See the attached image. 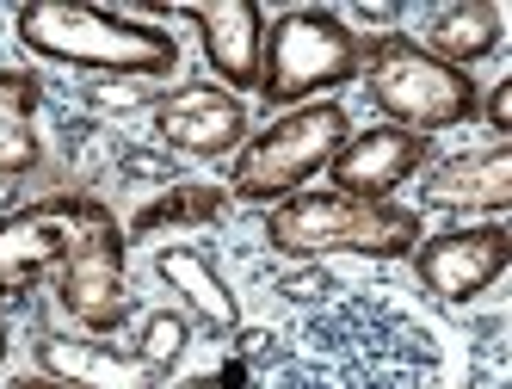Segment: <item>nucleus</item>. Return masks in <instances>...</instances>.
Returning <instances> with one entry per match:
<instances>
[{
	"label": "nucleus",
	"instance_id": "nucleus-1",
	"mask_svg": "<svg viewBox=\"0 0 512 389\" xmlns=\"http://www.w3.org/2000/svg\"><path fill=\"white\" fill-rule=\"evenodd\" d=\"M13 38L44 62L118 81H161L179 68V44L167 38V25L136 19L124 7H87V0H25L13 13Z\"/></svg>",
	"mask_w": 512,
	"mask_h": 389
},
{
	"label": "nucleus",
	"instance_id": "nucleus-2",
	"mask_svg": "<svg viewBox=\"0 0 512 389\" xmlns=\"http://www.w3.org/2000/svg\"><path fill=\"white\" fill-rule=\"evenodd\" d=\"M426 223L420 210L395 198H346V192H297L266 210V247L290 260L321 254H358V260H408L420 247Z\"/></svg>",
	"mask_w": 512,
	"mask_h": 389
},
{
	"label": "nucleus",
	"instance_id": "nucleus-3",
	"mask_svg": "<svg viewBox=\"0 0 512 389\" xmlns=\"http://www.w3.org/2000/svg\"><path fill=\"white\" fill-rule=\"evenodd\" d=\"M364 87H371V105L395 124V130H463L482 112V87L463 68L438 62L432 50H420L408 31H383V38H364Z\"/></svg>",
	"mask_w": 512,
	"mask_h": 389
},
{
	"label": "nucleus",
	"instance_id": "nucleus-4",
	"mask_svg": "<svg viewBox=\"0 0 512 389\" xmlns=\"http://www.w3.org/2000/svg\"><path fill=\"white\" fill-rule=\"evenodd\" d=\"M352 136V118L340 99H315V105H290L284 118H272L260 136H247L229 161V198L241 204H284L297 198L315 173H327V161L340 155V143Z\"/></svg>",
	"mask_w": 512,
	"mask_h": 389
},
{
	"label": "nucleus",
	"instance_id": "nucleus-5",
	"mask_svg": "<svg viewBox=\"0 0 512 389\" xmlns=\"http://www.w3.org/2000/svg\"><path fill=\"white\" fill-rule=\"evenodd\" d=\"M364 68V38L327 7H290L266 25L260 50V93L272 105H315L334 87L358 81Z\"/></svg>",
	"mask_w": 512,
	"mask_h": 389
},
{
	"label": "nucleus",
	"instance_id": "nucleus-6",
	"mask_svg": "<svg viewBox=\"0 0 512 389\" xmlns=\"http://www.w3.org/2000/svg\"><path fill=\"white\" fill-rule=\"evenodd\" d=\"M99 217H105V204L87 192L44 198V204H25L13 217H0V297H25L44 272H56L68 260V247Z\"/></svg>",
	"mask_w": 512,
	"mask_h": 389
},
{
	"label": "nucleus",
	"instance_id": "nucleus-7",
	"mask_svg": "<svg viewBox=\"0 0 512 389\" xmlns=\"http://www.w3.org/2000/svg\"><path fill=\"white\" fill-rule=\"evenodd\" d=\"M124 272H130V235L118 229L112 210H105V217L68 247V260L56 266V303L75 315L87 334H112L130 309Z\"/></svg>",
	"mask_w": 512,
	"mask_h": 389
},
{
	"label": "nucleus",
	"instance_id": "nucleus-8",
	"mask_svg": "<svg viewBox=\"0 0 512 389\" xmlns=\"http://www.w3.org/2000/svg\"><path fill=\"white\" fill-rule=\"evenodd\" d=\"M512 266V235L506 223H463V229H445V235H426L414 247V272L432 297L445 303H469L482 297L488 285H500Z\"/></svg>",
	"mask_w": 512,
	"mask_h": 389
},
{
	"label": "nucleus",
	"instance_id": "nucleus-9",
	"mask_svg": "<svg viewBox=\"0 0 512 389\" xmlns=\"http://www.w3.org/2000/svg\"><path fill=\"white\" fill-rule=\"evenodd\" d=\"M198 31V50L210 62L216 87H260V50H266V7L260 0H179L161 7Z\"/></svg>",
	"mask_w": 512,
	"mask_h": 389
},
{
	"label": "nucleus",
	"instance_id": "nucleus-10",
	"mask_svg": "<svg viewBox=\"0 0 512 389\" xmlns=\"http://www.w3.org/2000/svg\"><path fill=\"white\" fill-rule=\"evenodd\" d=\"M155 136L173 155H192V161H235V149L247 143V105L229 87H173L155 105Z\"/></svg>",
	"mask_w": 512,
	"mask_h": 389
},
{
	"label": "nucleus",
	"instance_id": "nucleus-11",
	"mask_svg": "<svg viewBox=\"0 0 512 389\" xmlns=\"http://www.w3.org/2000/svg\"><path fill=\"white\" fill-rule=\"evenodd\" d=\"M426 161H432V136L371 124V130H352L340 143V155L327 161V180L346 198H395L414 173H426Z\"/></svg>",
	"mask_w": 512,
	"mask_h": 389
},
{
	"label": "nucleus",
	"instance_id": "nucleus-12",
	"mask_svg": "<svg viewBox=\"0 0 512 389\" xmlns=\"http://www.w3.org/2000/svg\"><path fill=\"white\" fill-rule=\"evenodd\" d=\"M38 377L75 383V389H161L155 365L105 346L99 334H38Z\"/></svg>",
	"mask_w": 512,
	"mask_h": 389
},
{
	"label": "nucleus",
	"instance_id": "nucleus-13",
	"mask_svg": "<svg viewBox=\"0 0 512 389\" xmlns=\"http://www.w3.org/2000/svg\"><path fill=\"white\" fill-rule=\"evenodd\" d=\"M426 204L438 210H500L512 204V143H494L475 149V155H457V161H438L426 167Z\"/></svg>",
	"mask_w": 512,
	"mask_h": 389
},
{
	"label": "nucleus",
	"instance_id": "nucleus-14",
	"mask_svg": "<svg viewBox=\"0 0 512 389\" xmlns=\"http://www.w3.org/2000/svg\"><path fill=\"white\" fill-rule=\"evenodd\" d=\"M500 38H506V19H500L494 0H457V7H438V13L426 19V31H420L414 44L469 75L475 62H488V56L500 50Z\"/></svg>",
	"mask_w": 512,
	"mask_h": 389
},
{
	"label": "nucleus",
	"instance_id": "nucleus-15",
	"mask_svg": "<svg viewBox=\"0 0 512 389\" xmlns=\"http://www.w3.org/2000/svg\"><path fill=\"white\" fill-rule=\"evenodd\" d=\"M155 272L192 303V315H198L204 328H216V334H235V328H241V303H235V291L223 285V272H216V266L198 254V247H161V254H155Z\"/></svg>",
	"mask_w": 512,
	"mask_h": 389
},
{
	"label": "nucleus",
	"instance_id": "nucleus-16",
	"mask_svg": "<svg viewBox=\"0 0 512 389\" xmlns=\"http://www.w3.org/2000/svg\"><path fill=\"white\" fill-rule=\"evenodd\" d=\"M38 75L25 68H0V180H19V173L38 167Z\"/></svg>",
	"mask_w": 512,
	"mask_h": 389
},
{
	"label": "nucleus",
	"instance_id": "nucleus-17",
	"mask_svg": "<svg viewBox=\"0 0 512 389\" xmlns=\"http://www.w3.org/2000/svg\"><path fill=\"white\" fill-rule=\"evenodd\" d=\"M223 204H229V192H216V186H173L167 198H155L136 217V235H155L173 223H210V217H223Z\"/></svg>",
	"mask_w": 512,
	"mask_h": 389
},
{
	"label": "nucleus",
	"instance_id": "nucleus-18",
	"mask_svg": "<svg viewBox=\"0 0 512 389\" xmlns=\"http://www.w3.org/2000/svg\"><path fill=\"white\" fill-rule=\"evenodd\" d=\"M186 315H179V309H149V315H142V346H136V359L142 365H155L161 377L179 365V352H186Z\"/></svg>",
	"mask_w": 512,
	"mask_h": 389
},
{
	"label": "nucleus",
	"instance_id": "nucleus-19",
	"mask_svg": "<svg viewBox=\"0 0 512 389\" xmlns=\"http://www.w3.org/2000/svg\"><path fill=\"white\" fill-rule=\"evenodd\" d=\"M475 118H488V130H494L500 143H506V130H512V81H494V87H488V99H482V112H475Z\"/></svg>",
	"mask_w": 512,
	"mask_h": 389
},
{
	"label": "nucleus",
	"instance_id": "nucleus-20",
	"mask_svg": "<svg viewBox=\"0 0 512 389\" xmlns=\"http://www.w3.org/2000/svg\"><path fill=\"white\" fill-rule=\"evenodd\" d=\"M13 389H75V383H56V377H19Z\"/></svg>",
	"mask_w": 512,
	"mask_h": 389
},
{
	"label": "nucleus",
	"instance_id": "nucleus-21",
	"mask_svg": "<svg viewBox=\"0 0 512 389\" xmlns=\"http://www.w3.org/2000/svg\"><path fill=\"white\" fill-rule=\"evenodd\" d=\"M0 365H7V322H0Z\"/></svg>",
	"mask_w": 512,
	"mask_h": 389
}]
</instances>
